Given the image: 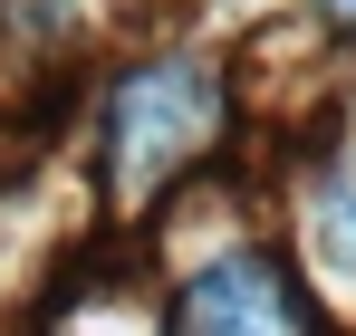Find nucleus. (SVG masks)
Masks as SVG:
<instances>
[{
    "instance_id": "nucleus-2",
    "label": "nucleus",
    "mask_w": 356,
    "mask_h": 336,
    "mask_svg": "<svg viewBox=\"0 0 356 336\" xmlns=\"http://www.w3.org/2000/svg\"><path fill=\"white\" fill-rule=\"evenodd\" d=\"M164 336H308V298L280 250H222L174 288Z\"/></svg>"
},
{
    "instance_id": "nucleus-3",
    "label": "nucleus",
    "mask_w": 356,
    "mask_h": 336,
    "mask_svg": "<svg viewBox=\"0 0 356 336\" xmlns=\"http://www.w3.org/2000/svg\"><path fill=\"white\" fill-rule=\"evenodd\" d=\"M308 260L337 288H356V144H337L308 183Z\"/></svg>"
},
{
    "instance_id": "nucleus-4",
    "label": "nucleus",
    "mask_w": 356,
    "mask_h": 336,
    "mask_svg": "<svg viewBox=\"0 0 356 336\" xmlns=\"http://www.w3.org/2000/svg\"><path fill=\"white\" fill-rule=\"evenodd\" d=\"M327 10H337V19H347V29H356V0H327Z\"/></svg>"
},
{
    "instance_id": "nucleus-1",
    "label": "nucleus",
    "mask_w": 356,
    "mask_h": 336,
    "mask_svg": "<svg viewBox=\"0 0 356 336\" xmlns=\"http://www.w3.org/2000/svg\"><path fill=\"white\" fill-rule=\"evenodd\" d=\"M222 106L232 96H222V77L202 58H145V67H125L116 96H106V125H97L116 202H154L164 183H183V173L212 154Z\"/></svg>"
}]
</instances>
